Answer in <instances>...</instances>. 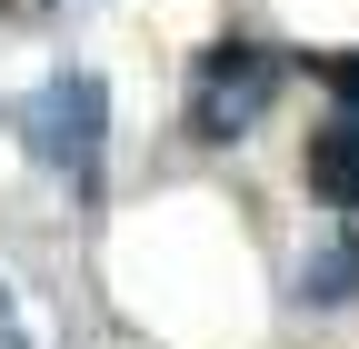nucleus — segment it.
<instances>
[{
  "instance_id": "nucleus-5",
  "label": "nucleus",
  "mask_w": 359,
  "mask_h": 349,
  "mask_svg": "<svg viewBox=\"0 0 359 349\" xmlns=\"http://www.w3.org/2000/svg\"><path fill=\"white\" fill-rule=\"evenodd\" d=\"M320 80L339 90V110H359V50H320Z\"/></svg>"
},
{
  "instance_id": "nucleus-7",
  "label": "nucleus",
  "mask_w": 359,
  "mask_h": 349,
  "mask_svg": "<svg viewBox=\"0 0 359 349\" xmlns=\"http://www.w3.org/2000/svg\"><path fill=\"white\" fill-rule=\"evenodd\" d=\"M11 11H20V0H11Z\"/></svg>"
},
{
  "instance_id": "nucleus-2",
  "label": "nucleus",
  "mask_w": 359,
  "mask_h": 349,
  "mask_svg": "<svg viewBox=\"0 0 359 349\" xmlns=\"http://www.w3.org/2000/svg\"><path fill=\"white\" fill-rule=\"evenodd\" d=\"M11 130L30 160H50L60 180H100V140H110V90L90 70H60L40 80L30 100H11Z\"/></svg>"
},
{
  "instance_id": "nucleus-3",
  "label": "nucleus",
  "mask_w": 359,
  "mask_h": 349,
  "mask_svg": "<svg viewBox=\"0 0 359 349\" xmlns=\"http://www.w3.org/2000/svg\"><path fill=\"white\" fill-rule=\"evenodd\" d=\"M309 190H320L330 210H359V110H339V120H320L309 130Z\"/></svg>"
},
{
  "instance_id": "nucleus-1",
  "label": "nucleus",
  "mask_w": 359,
  "mask_h": 349,
  "mask_svg": "<svg viewBox=\"0 0 359 349\" xmlns=\"http://www.w3.org/2000/svg\"><path fill=\"white\" fill-rule=\"evenodd\" d=\"M280 80H290V60L269 50V40H210V50L190 60V140L200 150H240L269 120Z\"/></svg>"
},
{
  "instance_id": "nucleus-6",
  "label": "nucleus",
  "mask_w": 359,
  "mask_h": 349,
  "mask_svg": "<svg viewBox=\"0 0 359 349\" xmlns=\"http://www.w3.org/2000/svg\"><path fill=\"white\" fill-rule=\"evenodd\" d=\"M0 349H30V329L11 320V289H0Z\"/></svg>"
},
{
  "instance_id": "nucleus-4",
  "label": "nucleus",
  "mask_w": 359,
  "mask_h": 349,
  "mask_svg": "<svg viewBox=\"0 0 359 349\" xmlns=\"http://www.w3.org/2000/svg\"><path fill=\"white\" fill-rule=\"evenodd\" d=\"M339 299H359V240H330L299 270V310H339Z\"/></svg>"
}]
</instances>
